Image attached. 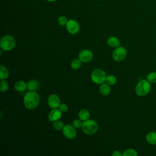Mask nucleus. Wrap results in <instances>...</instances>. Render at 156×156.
Segmentation results:
<instances>
[{
    "mask_svg": "<svg viewBox=\"0 0 156 156\" xmlns=\"http://www.w3.org/2000/svg\"><path fill=\"white\" fill-rule=\"evenodd\" d=\"M48 2H55V1H57V0H46Z\"/></svg>",
    "mask_w": 156,
    "mask_h": 156,
    "instance_id": "nucleus-29",
    "label": "nucleus"
},
{
    "mask_svg": "<svg viewBox=\"0 0 156 156\" xmlns=\"http://www.w3.org/2000/svg\"><path fill=\"white\" fill-rule=\"evenodd\" d=\"M105 82L110 85H113L116 83V78L113 75H108L106 76Z\"/></svg>",
    "mask_w": 156,
    "mask_h": 156,
    "instance_id": "nucleus-20",
    "label": "nucleus"
},
{
    "mask_svg": "<svg viewBox=\"0 0 156 156\" xmlns=\"http://www.w3.org/2000/svg\"><path fill=\"white\" fill-rule=\"evenodd\" d=\"M111 88L108 83H102L99 87V93L102 96H107L110 94Z\"/></svg>",
    "mask_w": 156,
    "mask_h": 156,
    "instance_id": "nucleus-14",
    "label": "nucleus"
},
{
    "mask_svg": "<svg viewBox=\"0 0 156 156\" xmlns=\"http://www.w3.org/2000/svg\"><path fill=\"white\" fill-rule=\"evenodd\" d=\"M27 88L29 91H35L39 88L40 82L37 80L32 79L28 81V82L27 83Z\"/></svg>",
    "mask_w": 156,
    "mask_h": 156,
    "instance_id": "nucleus-12",
    "label": "nucleus"
},
{
    "mask_svg": "<svg viewBox=\"0 0 156 156\" xmlns=\"http://www.w3.org/2000/svg\"><path fill=\"white\" fill-rule=\"evenodd\" d=\"M66 29L69 34H76L78 33L80 30V25L77 21L71 19L68 21L66 24Z\"/></svg>",
    "mask_w": 156,
    "mask_h": 156,
    "instance_id": "nucleus-7",
    "label": "nucleus"
},
{
    "mask_svg": "<svg viewBox=\"0 0 156 156\" xmlns=\"http://www.w3.org/2000/svg\"><path fill=\"white\" fill-rule=\"evenodd\" d=\"M83 123V121L80 119H76L73 121V126L76 129H80L82 127Z\"/></svg>",
    "mask_w": 156,
    "mask_h": 156,
    "instance_id": "nucleus-25",
    "label": "nucleus"
},
{
    "mask_svg": "<svg viewBox=\"0 0 156 156\" xmlns=\"http://www.w3.org/2000/svg\"><path fill=\"white\" fill-rule=\"evenodd\" d=\"M58 109L62 112V113H64V112H66L68 110V105L66 104H60L59 107H58Z\"/></svg>",
    "mask_w": 156,
    "mask_h": 156,
    "instance_id": "nucleus-27",
    "label": "nucleus"
},
{
    "mask_svg": "<svg viewBox=\"0 0 156 156\" xmlns=\"http://www.w3.org/2000/svg\"><path fill=\"white\" fill-rule=\"evenodd\" d=\"M62 112L57 108H52L48 115V119L51 122L58 120L62 116Z\"/></svg>",
    "mask_w": 156,
    "mask_h": 156,
    "instance_id": "nucleus-11",
    "label": "nucleus"
},
{
    "mask_svg": "<svg viewBox=\"0 0 156 156\" xmlns=\"http://www.w3.org/2000/svg\"><path fill=\"white\" fill-rule=\"evenodd\" d=\"M53 127L57 130H62L63 127H64V125H63V123L62 122V121H60L59 119L57 120V121H55L53 123V125H52Z\"/></svg>",
    "mask_w": 156,
    "mask_h": 156,
    "instance_id": "nucleus-23",
    "label": "nucleus"
},
{
    "mask_svg": "<svg viewBox=\"0 0 156 156\" xmlns=\"http://www.w3.org/2000/svg\"><path fill=\"white\" fill-rule=\"evenodd\" d=\"M137 155L136 151L133 149H127L122 153L123 156H136Z\"/></svg>",
    "mask_w": 156,
    "mask_h": 156,
    "instance_id": "nucleus-22",
    "label": "nucleus"
},
{
    "mask_svg": "<svg viewBox=\"0 0 156 156\" xmlns=\"http://www.w3.org/2000/svg\"><path fill=\"white\" fill-rule=\"evenodd\" d=\"M107 44L112 48H117L120 45V41L119 39L114 36L110 37L107 39Z\"/></svg>",
    "mask_w": 156,
    "mask_h": 156,
    "instance_id": "nucleus-13",
    "label": "nucleus"
},
{
    "mask_svg": "<svg viewBox=\"0 0 156 156\" xmlns=\"http://www.w3.org/2000/svg\"><path fill=\"white\" fill-rule=\"evenodd\" d=\"M9 75V70L3 65L0 66V79L1 80H5L8 78Z\"/></svg>",
    "mask_w": 156,
    "mask_h": 156,
    "instance_id": "nucleus-18",
    "label": "nucleus"
},
{
    "mask_svg": "<svg viewBox=\"0 0 156 156\" xmlns=\"http://www.w3.org/2000/svg\"><path fill=\"white\" fill-rule=\"evenodd\" d=\"M68 19L66 18V17H65V16H61L60 17H58V20H57V23L60 26H66L67 22H68Z\"/></svg>",
    "mask_w": 156,
    "mask_h": 156,
    "instance_id": "nucleus-26",
    "label": "nucleus"
},
{
    "mask_svg": "<svg viewBox=\"0 0 156 156\" xmlns=\"http://www.w3.org/2000/svg\"><path fill=\"white\" fill-rule=\"evenodd\" d=\"M27 88V83L23 80H18L14 85V88L20 92L24 91Z\"/></svg>",
    "mask_w": 156,
    "mask_h": 156,
    "instance_id": "nucleus-15",
    "label": "nucleus"
},
{
    "mask_svg": "<svg viewBox=\"0 0 156 156\" xmlns=\"http://www.w3.org/2000/svg\"><path fill=\"white\" fill-rule=\"evenodd\" d=\"M82 129L85 133L87 135H93L97 132L98 129V124L94 120L87 119L84 121Z\"/></svg>",
    "mask_w": 156,
    "mask_h": 156,
    "instance_id": "nucleus-4",
    "label": "nucleus"
},
{
    "mask_svg": "<svg viewBox=\"0 0 156 156\" xmlns=\"http://www.w3.org/2000/svg\"><path fill=\"white\" fill-rule=\"evenodd\" d=\"M151 84L147 80H141L135 87V92L140 96H144L147 94L151 90Z\"/></svg>",
    "mask_w": 156,
    "mask_h": 156,
    "instance_id": "nucleus-3",
    "label": "nucleus"
},
{
    "mask_svg": "<svg viewBox=\"0 0 156 156\" xmlns=\"http://www.w3.org/2000/svg\"><path fill=\"white\" fill-rule=\"evenodd\" d=\"M98 1H101V0H98Z\"/></svg>",
    "mask_w": 156,
    "mask_h": 156,
    "instance_id": "nucleus-30",
    "label": "nucleus"
},
{
    "mask_svg": "<svg viewBox=\"0 0 156 156\" xmlns=\"http://www.w3.org/2000/svg\"><path fill=\"white\" fill-rule=\"evenodd\" d=\"M48 104L51 108H58L60 105V98L57 94H51L48 98Z\"/></svg>",
    "mask_w": 156,
    "mask_h": 156,
    "instance_id": "nucleus-9",
    "label": "nucleus"
},
{
    "mask_svg": "<svg viewBox=\"0 0 156 156\" xmlns=\"http://www.w3.org/2000/svg\"><path fill=\"white\" fill-rule=\"evenodd\" d=\"M40 96L35 91H29L26 93L23 98L24 105L26 108L33 110L35 108L40 102Z\"/></svg>",
    "mask_w": 156,
    "mask_h": 156,
    "instance_id": "nucleus-1",
    "label": "nucleus"
},
{
    "mask_svg": "<svg viewBox=\"0 0 156 156\" xmlns=\"http://www.w3.org/2000/svg\"><path fill=\"white\" fill-rule=\"evenodd\" d=\"M146 140L148 143L151 144L155 145L156 144V132H149L146 135Z\"/></svg>",
    "mask_w": 156,
    "mask_h": 156,
    "instance_id": "nucleus-16",
    "label": "nucleus"
},
{
    "mask_svg": "<svg viewBox=\"0 0 156 156\" xmlns=\"http://www.w3.org/2000/svg\"><path fill=\"white\" fill-rule=\"evenodd\" d=\"M146 80L150 83H156V72H151L146 76Z\"/></svg>",
    "mask_w": 156,
    "mask_h": 156,
    "instance_id": "nucleus-21",
    "label": "nucleus"
},
{
    "mask_svg": "<svg viewBox=\"0 0 156 156\" xmlns=\"http://www.w3.org/2000/svg\"><path fill=\"white\" fill-rule=\"evenodd\" d=\"M16 44L15 38L10 35L4 36L0 41V47L1 50L7 51L13 49Z\"/></svg>",
    "mask_w": 156,
    "mask_h": 156,
    "instance_id": "nucleus-2",
    "label": "nucleus"
},
{
    "mask_svg": "<svg viewBox=\"0 0 156 156\" xmlns=\"http://www.w3.org/2000/svg\"><path fill=\"white\" fill-rule=\"evenodd\" d=\"M9 88V84L5 80H1L0 83V90L1 92H5Z\"/></svg>",
    "mask_w": 156,
    "mask_h": 156,
    "instance_id": "nucleus-24",
    "label": "nucleus"
},
{
    "mask_svg": "<svg viewBox=\"0 0 156 156\" xmlns=\"http://www.w3.org/2000/svg\"><path fill=\"white\" fill-rule=\"evenodd\" d=\"M62 132L66 138L71 140L74 138L77 135L76 128L73 126L69 124L64 126L62 129Z\"/></svg>",
    "mask_w": 156,
    "mask_h": 156,
    "instance_id": "nucleus-8",
    "label": "nucleus"
},
{
    "mask_svg": "<svg viewBox=\"0 0 156 156\" xmlns=\"http://www.w3.org/2000/svg\"><path fill=\"white\" fill-rule=\"evenodd\" d=\"M106 74L105 71L100 68L94 69L91 74V80L96 84H102L105 81Z\"/></svg>",
    "mask_w": 156,
    "mask_h": 156,
    "instance_id": "nucleus-5",
    "label": "nucleus"
},
{
    "mask_svg": "<svg viewBox=\"0 0 156 156\" xmlns=\"http://www.w3.org/2000/svg\"><path fill=\"white\" fill-rule=\"evenodd\" d=\"M112 155L113 156H122V154L119 151H115L112 154Z\"/></svg>",
    "mask_w": 156,
    "mask_h": 156,
    "instance_id": "nucleus-28",
    "label": "nucleus"
},
{
    "mask_svg": "<svg viewBox=\"0 0 156 156\" xmlns=\"http://www.w3.org/2000/svg\"><path fill=\"white\" fill-rule=\"evenodd\" d=\"M93 52L88 49H83L79 54V58L82 62L87 63L91 61L93 58Z\"/></svg>",
    "mask_w": 156,
    "mask_h": 156,
    "instance_id": "nucleus-10",
    "label": "nucleus"
},
{
    "mask_svg": "<svg viewBox=\"0 0 156 156\" xmlns=\"http://www.w3.org/2000/svg\"><path fill=\"white\" fill-rule=\"evenodd\" d=\"M90 115L89 111L86 108L81 109L78 113V116H79V119H80L83 121L88 119Z\"/></svg>",
    "mask_w": 156,
    "mask_h": 156,
    "instance_id": "nucleus-17",
    "label": "nucleus"
},
{
    "mask_svg": "<svg viewBox=\"0 0 156 156\" xmlns=\"http://www.w3.org/2000/svg\"><path fill=\"white\" fill-rule=\"evenodd\" d=\"M127 56V50L122 46L117 47L113 52L112 57L114 60L121 62Z\"/></svg>",
    "mask_w": 156,
    "mask_h": 156,
    "instance_id": "nucleus-6",
    "label": "nucleus"
},
{
    "mask_svg": "<svg viewBox=\"0 0 156 156\" xmlns=\"http://www.w3.org/2000/svg\"><path fill=\"white\" fill-rule=\"evenodd\" d=\"M82 62L79 58H75L71 62V67L74 69H78L80 68L82 65Z\"/></svg>",
    "mask_w": 156,
    "mask_h": 156,
    "instance_id": "nucleus-19",
    "label": "nucleus"
}]
</instances>
